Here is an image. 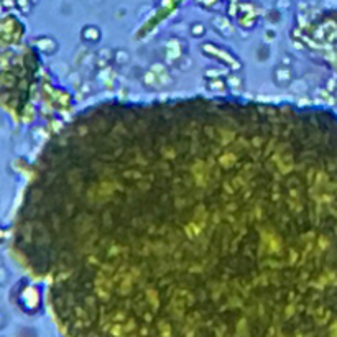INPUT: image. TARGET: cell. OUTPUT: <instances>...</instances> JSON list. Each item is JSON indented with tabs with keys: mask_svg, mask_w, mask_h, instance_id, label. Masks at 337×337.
I'll return each mask as SVG.
<instances>
[{
	"mask_svg": "<svg viewBox=\"0 0 337 337\" xmlns=\"http://www.w3.org/2000/svg\"><path fill=\"white\" fill-rule=\"evenodd\" d=\"M21 240L64 337H337V115L86 107L43 151Z\"/></svg>",
	"mask_w": 337,
	"mask_h": 337,
	"instance_id": "1",
	"label": "cell"
}]
</instances>
